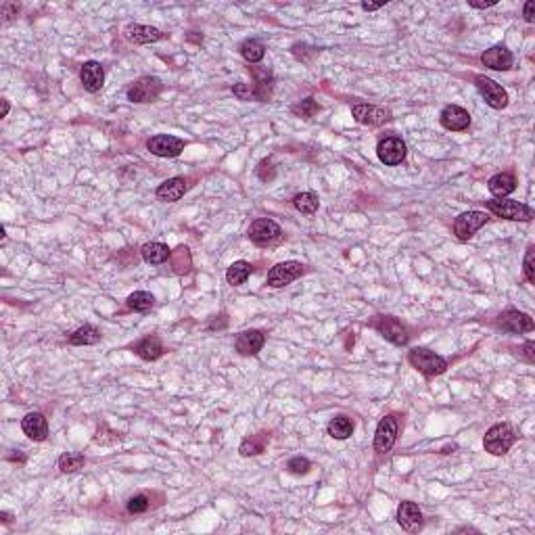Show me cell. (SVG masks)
<instances>
[{"mask_svg":"<svg viewBox=\"0 0 535 535\" xmlns=\"http://www.w3.org/2000/svg\"><path fill=\"white\" fill-rule=\"evenodd\" d=\"M408 362L412 364V368H416L420 374L424 377H439L448 370V360L442 358L439 354L424 350V347H414L408 352Z\"/></svg>","mask_w":535,"mask_h":535,"instance_id":"6da1fadb","label":"cell"},{"mask_svg":"<svg viewBox=\"0 0 535 535\" xmlns=\"http://www.w3.org/2000/svg\"><path fill=\"white\" fill-rule=\"evenodd\" d=\"M485 207L493 213V216L512 220V222H531L535 216L533 207H529L520 201H512V199H491L485 203Z\"/></svg>","mask_w":535,"mask_h":535,"instance_id":"7a4b0ae2","label":"cell"},{"mask_svg":"<svg viewBox=\"0 0 535 535\" xmlns=\"http://www.w3.org/2000/svg\"><path fill=\"white\" fill-rule=\"evenodd\" d=\"M514 442H516V433H514L512 426L508 422H498L485 433L483 448L491 456H504L514 446Z\"/></svg>","mask_w":535,"mask_h":535,"instance_id":"3957f363","label":"cell"},{"mask_svg":"<svg viewBox=\"0 0 535 535\" xmlns=\"http://www.w3.org/2000/svg\"><path fill=\"white\" fill-rule=\"evenodd\" d=\"M487 222H489V216H487L485 211H477V209L464 211V213H460V216L454 220V235H456L458 241L464 243V241L473 239V235L479 228H483Z\"/></svg>","mask_w":535,"mask_h":535,"instance_id":"277c9868","label":"cell"},{"mask_svg":"<svg viewBox=\"0 0 535 535\" xmlns=\"http://www.w3.org/2000/svg\"><path fill=\"white\" fill-rule=\"evenodd\" d=\"M352 116L358 124L362 126H370V128H377V126H383L387 124L393 114L391 109H387V107H377V105H368V102H358L352 107Z\"/></svg>","mask_w":535,"mask_h":535,"instance_id":"5b68a950","label":"cell"},{"mask_svg":"<svg viewBox=\"0 0 535 535\" xmlns=\"http://www.w3.org/2000/svg\"><path fill=\"white\" fill-rule=\"evenodd\" d=\"M303 274H305V266L301 262H280L268 272L266 284L272 289H282Z\"/></svg>","mask_w":535,"mask_h":535,"instance_id":"8992f818","label":"cell"},{"mask_svg":"<svg viewBox=\"0 0 535 535\" xmlns=\"http://www.w3.org/2000/svg\"><path fill=\"white\" fill-rule=\"evenodd\" d=\"M496 325L502 329V331H506V333H514V335H520V333H531L533 331V318L529 316V314H525V311H518V309H504L500 316H498V320H496Z\"/></svg>","mask_w":535,"mask_h":535,"instance_id":"52a82bcc","label":"cell"},{"mask_svg":"<svg viewBox=\"0 0 535 535\" xmlns=\"http://www.w3.org/2000/svg\"><path fill=\"white\" fill-rule=\"evenodd\" d=\"M397 433H399V424H397V418L393 414L381 418V422L377 426V433H374V452H379V454L391 452V448L397 442Z\"/></svg>","mask_w":535,"mask_h":535,"instance_id":"ba28073f","label":"cell"},{"mask_svg":"<svg viewBox=\"0 0 535 535\" xmlns=\"http://www.w3.org/2000/svg\"><path fill=\"white\" fill-rule=\"evenodd\" d=\"M372 327L393 345H406L410 335H408V329L399 323L397 318L393 316H377V320L372 323Z\"/></svg>","mask_w":535,"mask_h":535,"instance_id":"9c48e42d","label":"cell"},{"mask_svg":"<svg viewBox=\"0 0 535 535\" xmlns=\"http://www.w3.org/2000/svg\"><path fill=\"white\" fill-rule=\"evenodd\" d=\"M475 86H477V90L481 92V96L485 98V102L491 107V109H504V107H508V92L498 82H493L491 78L477 75L475 78Z\"/></svg>","mask_w":535,"mask_h":535,"instance_id":"30bf717a","label":"cell"},{"mask_svg":"<svg viewBox=\"0 0 535 535\" xmlns=\"http://www.w3.org/2000/svg\"><path fill=\"white\" fill-rule=\"evenodd\" d=\"M377 155L385 165H399L408 155V147L399 136H385L377 145Z\"/></svg>","mask_w":535,"mask_h":535,"instance_id":"8fae6325","label":"cell"},{"mask_svg":"<svg viewBox=\"0 0 535 535\" xmlns=\"http://www.w3.org/2000/svg\"><path fill=\"white\" fill-rule=\"evenodd\" d=\"M161 80L155 75H145L136 80L128 90V100L132 102H153L161 94Z\"/></svg>","mask_w":535,"mask_h":535,"instance_id":"7c38bea8","label":"cell"},{"mask_svg":"<svg viewBox=\"0 0 535 535\" xmlns=\"http://www.w3.org/2000/svg\"><path fill=\"white\" fill-rule=\"evenodd\" d=\"M249 239L255 243V245H260V247H266V245H272V243H276V241H280V237H282V230H280V226L274 222V220H270V218H260V220H255L251 226H249Z\"/></svg>","mask_w":535,"mask_h":535,"instance_id":"4fadbf2b","label":"cell"},{"mask_svg":"<svg viewBox=\"0 0 535 535\" xmlns=\"http://www.w3.org/2000/svg\"><path fill=\"white\" fill-rule=\"evenodd\" d=\"M184 140L172 134H155L147 140V149L157 157H178L184 151Z\"/></svg>","mask_w":535,"mask_h":535,"instance_id":"5bb4252c","label":"cell"},{"mask_svg":"<svg viewBox=\"0 0 535 535\" xmlns=\"http://www.w3.org/2000/svg\"><path fill=\"white\" fill-rule=\"evenodd\" d=\"M439 122L446 130L464 132L471 126V116H469L466 109H462V107H458V105H448L439 114Z\"/></svg>","mask_w":535,"mask_h":535,"instance_id":"9a60e30c","label":"cell"},{"mask_svg":"<svg viewBox=\"0 0 535 535\" xmlns=\"http://www.w3.org/2000/svg\"><path fill=\"white\" fill-rule=\"evenodd\" d=\"M481 63L493 71H508L514 63V57L504 44H496L481 55Z\"/></svg>","mask_w":535,"mask_h":535,"instance_id":"2e32d148","label":"cell"},{"mask_svg":"<svg viewBox=\"0 0 535 535\" xmlns=\"http://www.w3.org/2000/svg\"><path fill=\"white\" fill-rule=\"evenodd\" d=\"M397 523L401 525L403 531L408 533H418L424 525L422 510L414 502H401L397 506Z\"/></svg>","mask_w":535,"mask_h":535,"instance_id":"e0dca14e","label":"cell"},{"mask_svg":"<svg viewBox=\"0 0 535 535\" xmlns=\"http://www.w3.org/2000/svg\"><path fill=\"white\" fill-rule=\"evenodd\" d=\"M264 345H266V335L257 329L243 331L235 341V350L241 356H257L264 350Z\"/></svg>","mask_w":535,"mask_h":535,"instance_id":"ac0fdd59","label":"cell"},{"mask_svg":"<svg viewBox=\"0 0 535 535\" xmlns=\"http://www.w3.org/2000/svg\"><path fill=\"white\" fill-rule=\"evenodd\" d=\"M21 429L24 433L34 439V442H44L48 437V420L44 418V414L40 412H30L24 416L21 420Z\"/></svg>","mask_w":535,"mask_h":535,"instance_id":"d6986e66","label":"cell"},{"mask_svg":"<svg viewBox=\"0 0 535 535\" xmlns=\"http://www.w3.org/2000/svg\"><path fill=\"white\" fill-rule=\"evenodd\" d=\"M126 38L132 44H151V42H159L163 40V32L159 28L153 26H140V24H130L124 30Z\"/></svg>","mask_w":535,"mask_h":535,"instance_id":"ffe728a7","label":"cell"},{"mask_svg":"<svg viewBox=\"0 0 535 535\" xmlns=\"http://www.w3.org/2000/svg\"><path fill=\"white\" fill-rule=\"evenodd\" d=\"M80 80H82L84 90L98 92L102 88V84H105V69H102V65L98 61H86L82 65Z\"/></svg>","mask_w":535,"mask_h":535,"instance_id":"44dd1931","label":"cell"},{"mask_svg":"<svg viewBox=\"0 0 535 535\" xmlns=\"http://www.w3.org/2000/svg\"><path fill=\"white\" fill-rule=\"evenodd\" d=\"M249 71H251V75H253V86H251V92H253V98L255 100H262V102H266V100H270V96H272V73L268 71V69H260V67H249Z\"/></svg>","mask_w":535,"mask_h":535,"instance_id":"7402d4cb","label":"cell"},{"mask_svg":"<svg viewBox=\"0 0 535 535\" xmlns=\"http://www.w3.org/2000/svg\"><path fill=\"white\" fill-rule=\"evenodd\" d=\"M186 180L184 178H180V176H176V178H170V180H165V182H161L159 186H157V199L159 201H165V203H174V201H180L184 194H186Z\"/></svg>","mask_w":535,"mask_h":535,"instance_id":"603a6c76","label":"cell"},{"mask_svg":"<svg viewBox=\"0 0 535 535\" xmlns=\"http://www.w3.org/2000/svg\"><path fill=\"white\" fill-rule=\"evenodd\" d=\"M487 188H489V192H491L496 199H504V197H508L510 192L516 190V178H514L512 174H508V172L496 174V176L489 178Z\"/></svg>","mask_w":535,"mask_h":535,"instance_id":"cb8c5ba5","label":"cell"},{"mask_svg":"<svg viewBox=\"0 0 535 535\" xmlns=\"http://www.w3.org/2000/svg\"><path fill=\"white\" fill-rule=\"evenodd\" d=\"M132 352L147 362H155L163 356V345L157 337H145V339H140L138 343L132 345Z\"/></svg>","mask_w":535,"mask_h":535,"instance_id":"d4e9b609","label":"cell"},{"mask_svg":"<svg viewBox=\"0 0 535 535\" xmlns=\"http://www.w3.org/2000/svg\"><path fill=\"white\" fill-rule=\"evenodd\" d=\"M327 431H329V435H331L333 439L343 442V439H347V437L354 435V420H352L350 416H345V414H339V416L331 418V422H329V426H327Z\"/></svg>","mask_w":535,"mask_h":535,"instance_id":"484cf974","label":"cell"},{"mask_svg":"<svg viewBox=\"0 0 535 535\" xmlns=\"http://www.w3.org/2000/svg\"><path fill=\"white\" fill-rule=\"evenodd\" d=\"M140 255H143V260H145L147 264L159 266V264H163V262L170 260L172 251H170V247L163 245V243H147V245H143Z\"/></svg>","mask_w":535,"mask_h":535,"instance_id":"4316f807","label":"cell"},{"mask_svg":"<svg viewBox=\"0 0 535 535\" xmlns=\"http://www.w3.org/2000/svg\"><path fill=\"white\" fill-rule=\"evenodd\" d=\"M239 51H241V57H243L247 63H251V65L260 63V61L266 57V46H264V42H262V40H255V38L243 40L241 46H239Z\"/></svg>","mask_w":535,"mask_h":535,"instance_id":"83f0119b","label":"cell"},{"mask_svg":"<svg viewBox=\"0 0 535 535\" xmlns=\"http://www.w3.org/2000/svg\"><path fill=\"white\" fill-rule=\"evenodd\" d=\"M100 331L92 325H84L80 329H75L71 335H69V343L71 345H94L100 341Z\"/></svg>","mask_w":535,"mask_h":535,"instance_id":"f1b7e54d","label":"cell"},{"mask_svg":"<svg viewBox=\"0 0 535 535\" xmlns=\"http://www.w3.org/2000/svg\"><path fill=\"white\" fill-rule=\"evenodd\" d=\"M251 272H253V266H251L249 262L239 260V262H235V264L226 270V280H228V284L239 287V284L247 282V278L251 276Z\"/></svg>","mask_w":535,"mask_h":535,"instance_id":"f546056e","label":"cell"},{"mask_svg":"<svg viewBox=\"0 0 535 535\" xmlns=\"http://www.w3.org/2000/svg\"><path fill=\"white\" fill-rule=\"evenodd\" d=\"M268 442H270L268 433H257V435H251V437H247V439L241 444L239 452H241V456H245V458H249V456H257V454H262V452L266 450Z\"/></svg>","mask_w":535,"mask_h":535,"instance_id":"4dcf8cb0","label":"cell"},{"mask_svg":"<svg viewBox=\"0 0 535 535\" xmlns=\"http://www.w3.org/2000/svg\"><path fill=\"white\" fill-rule=\"evenodd\" d=\"M293 207L297 211L305 213V216H311V213H316L318 207H320V199H318L316 192L305 190V192H299V194L293 197Z\"/></svg>","mask_w":535,"mask_h":535,"instance_id":"1f68e13d","label":"cell"},{"mask_svg":"<svg viewBox=\"0 0 535 535\" xmlns=\"http://www.w3.org/2000/svg\"><path fill=\"white\" fill-rule=\"evenodd\" d=\"M170 257H172V268H174L176 274H186V272L190 270V266H192L190 251H188V247H184V245H180Z\"/></svg>","mask_w":535,"mask_h":535,"instance_id":"d6a6232c","label":"cell"},{"mask_svg":"<svg viewBox=\"0 0 535 535\" xmlns=\"http://www.w3.org/2000/svg\"><path fill=\"white\" fill-rule=\"evenodd\" d=\"M126 305L132 309V311H147L155 305V297L147 291H136L128 297Z\"/></svg>","mask_w":535,"mask_h":535,"instance_id":"836d02e7","label":"cell"},{"mask_svg":"<svg viewBox=\"0 0 535 535\" xmlns=\"http://www.w3.org/2000/svg\"><path fill=\"white\" fill-rule=\"evenodd\" d=\"M84 464H86L84 454H71V452H67V454H63V456L59 458V471L65 473V475L78 473L80 469H84Z\"/></svg>","mask_w":535,"mask_h":535,"instance_id":"e575fe53","label":"cell"},{"mask_svg":"<svg viewBox=\"0 0 535 535\" xmlns=\"http://www.w3.org/2000/svg\"><path fill=\"white\" fill-rule=\"evenodd\" d=\"M291 111H293L295 116L303 118V120H309V118H314V116L320 111V105L316 102V98L307 96V98H303L301 102L293 105V107H291Z\"/></svg>","mask_w":535,"mask_h":535,"instance_id":"d590c367","label":"cell"},{"mask_svg":"<svg viewBox=\"0 0 535 535\" xmlns=\"http://www.w3.org/2000/svg\"><path fill=\"white\" fill-rule=\"evenodd\" d=\"M309 469H311V462L307 458H303V456H295V458H291L287 462V471L291 475H307Z\"/></svg>","mask_w":535,"mask_h":535,"instance_id":"8d00e7d4","label":"cell"},{"mask_svg":"<svg viewBox=\"0 0 535 535\" xmlns=\"http://www.w3.org/2000/svg\"><path fill=\"white\" fill-rule=\"evenodd\" d=\"M149 506H151V504H149V498L143 496V493H138V496L130 498V502H128V512H130V514H140V512H147Z\"/></svg>","mask_w":535,"mask_h":535,"instance_id":"74e56055","label":"cell"},{"mask_svg":"<svg viewBox=\"0 0 535 535\" xmlns=\"http://www.w3.org/2000/svg\"><path fill=\"white\" fill-rule=\"evenodd\" d=\"M533 253H535V247H529L527 253H525V262H523V272H525V278L527 282H535V268H533Z\"/></svg>","mask_w":535,"mask_h":535,"instance_id":"f35d334b","label":"cell"},{"mask_svg":"<svg viewBox=\"0 0 535 535\" xmlns=\"http://www.w3.org/2000/svg\"><path fill=\"white\" fill-rule=\"evenodd\" d=\"M233 92H235V96H239L241 100H251V98H253L251 84H235V86H233Z\"/></svg>","mask_w":535,"mask_h":535,"instance_id":"ab89813d","label":"cell"},{"mask_svg":"<svg viewBox=\"0 0 535 535\" xmlns=\"http://www.w3.org/2000/svg\"><path fill=\"white\" fill-rule=\"evenodd\" d=\"M533 350H535V343H533V341H527V343L523 345V350H520L527 364H533V362H535V352H533Z\"/></svg>","mask_w":535,"mask_h":535,"instance_id":"60d3db41","label":"cell"},{"mask_svg":"<svg viewBox=\"0 0 535 535\" xmlns=\"http://www.w3.org/2000/svg\"><path fill=\"white\" fill-rule=\"evenodd\" d=\"M0 13H3V17H13V13L17 15L19 13V5H13V3H3V7H0Z\"/></svg>","mask_w":535,"mask_h":535,"instance_id":"b9f144b4","label":"cell"},{"mask_svg":"<svg viewBox=\"0 0 535 535\" xmlns=\"http://www.w3.org/2000/svg\"><path fill=\"white\" fill-rule=\"evenodd\" d=\"M535 5L531 3V0H529V3H525V7H523V17H525V21L527 24H533L535 21Z\"/></svg>","mask_w":535,"mask_h":535,"instance_id":"7bdbcfd3","label":"cell"},{"mask_svg":"<svg viewBox=\"0 0 535 535\" xmlns=\"http://www.w3.org/2000/svg\"><path fill=\"white\" fill-rule=\"evenodd\" d=\"M469 7H473V9H489V7H496V0H487V3H475V0H471Z\"/></svg>","mask_w":535,"mask_h":535,"instance_id":"ee69618b","label":"cell"},{"mask_svg":"<svg viewBox=\"0 0 535 535\" xmlns=\"http://www.w3.org/2000/svg\"><path fill=\"white\" fill-rule=\"evenodd\" d=\"M383 5H368V3H362V9L364 11H368V13H372V11H379Z\"/></svg>","mask_w":535,"mask_h":535,"instance_id":"f6af8a7d","label":"cell"},{"mask_svg":"<svg viewBox=\"0 0 535 535\" xmlns=\"http://www.w3.org/2000/svg\"><path fill=\"white\" fill-rule=\"evenodd\" d=\"M9 109H11V107H9V100H3V118H7V116H9Z\"/></svg>","mask_w":535,"mask_h":535,"instance_id":"bcb514c9","label":"cell"}]
</instances>
